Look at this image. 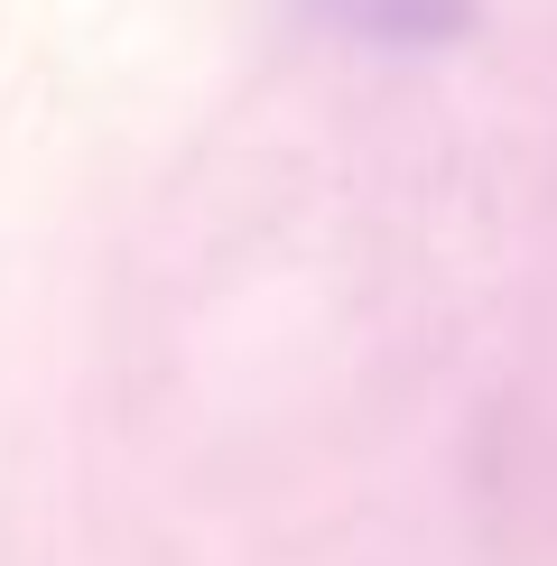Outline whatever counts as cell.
Segmentation results:
<instances>
[{"mask_svg":"<svg viewBox=\"0 0 557 566\" xmlns=\"http://www.w3.org/2000/svg\"><path fill=\"white\" fill-rule=\"evenodd\" d=\"M288 19L354 56H455L483 29V0H288Z\"/></svg>","mask_w":557,"mask_h":566,"instance_id":"cell-1","label":"cell"}]
</instances>
